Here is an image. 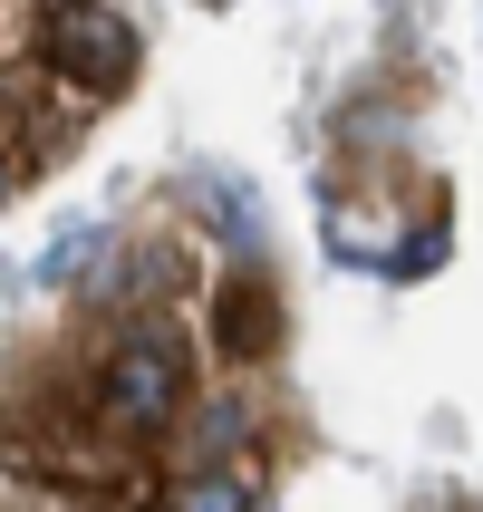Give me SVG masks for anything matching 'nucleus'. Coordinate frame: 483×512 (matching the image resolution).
Masks as SVG:
<instances>
[{
	"label": "nucleus",
	"instance_id": "1",
	"mask_svg": "<svg viewBox=\"0 0 483 512\" xmlns=\"http://www.w3.org/2000/svg\"><path fill=\"white\" fill-rule=\"evenodd\" d=\"M39 58H49L68 87H87V97H107V87H126V68H136V20L126 10H107V0H39Z\"/></svg>",
	"mask_w": 483,
	"mask_h": 512
},
{
	"label": "nucleus",
	"instance_id": "2",
	"mask_svg": "<svg viewBox=\"0 0 483 512\" xmlns=\"http://www.w3.org/2000/svg\"><path fill=\"white\" fill-rule=\"evenodd\" d=\"M97 406H107L126 435H165V426H174V406H184V348H174V329L136 319V329L116 339V358H107V387H97Z\"/></svg>",
	"mask_w": 483,
	"mask_h": 512
},
{
	"label": "nucleus",
	"instance_id": "3",
	"mask_svg": "<svg viewBox=\"0 0 483 512\" xmlns=\"http://www.w3.org/2000/svg\"><path fill=\"white\" fill-rule=\"evenodd\" d=\"M213 319H223V348H232V358H261L271 329H281V310H271V290H261V281H232Z\"/></svg>",
	"mask_w": 483,
	"mask_h": 512
},
{
	"label": "nucleus",
	"instance_id": "4",
	"mask_svg": "<svg viewBox=\"0 0 483 512\" xmlns=\"http://www.w3.org/2000/svg\"><path fill=\"white\" fill-rule=\"evenodd\" d=\"M165 512H252V484H242L232 464H203V474H184V484L165 493Z\"/></svg>",
	"mask_w": 483,
	"mask_h": 512
},
{
	"label": "nucleus",
	"instance_id": "5",
	"mask_svg": "<svg viewBox=\"0 0 483 512\" xmlns=\"http://www.w3.org/2000/svg\"><path fill=\"white\" fill-rule=\"evenodd\" d=\"M87 252H97V223H58L49 242H39V261H29V281H78Z\"/></svg>",
	"mask_w": 483,
	"mask_h": 512
},
{
	"label": "nucleus",
	"instance_id": "6",
	"mask_svg": "<svg viewBox=\"0 0 483 512\" xmlns=\"http://www.w3.org/2000/svg\"><path fill=\"white\" fill-rule=\"evenodd\" d=\"M435 261H445V223H426V232H406V242H397V261H387V271H397V281H426Z\"/></svg>",
	"mask_w": 483,
	"mask_h": 512
},
{
	"label": "nucleus",
	"instance_id": "7",
	"mask_svg": "<svg viewBox=\"0 0 483 512\" xmlns=\"http://www.w3.org/2000/svg\"><path fill=\"white\" fill-rule=\"evenodd\" d=\"M10 174H20V155H10V136H0V194H10Z\"/></svg>",
	"mask_w": 483,
	"mask_h": 512
}]
</instances>
